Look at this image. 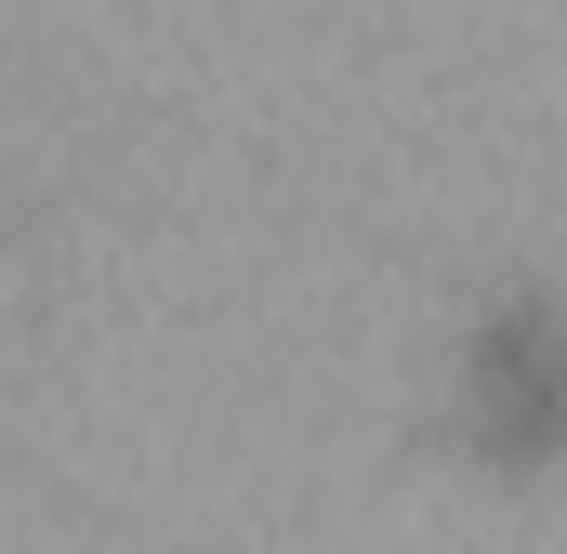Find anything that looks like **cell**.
Masks as SVG:
<instances>
[{"label": "cell", "instance_id": "6da1fadb", "mask_svg": "<svg viewBox=\"0 0 567 554\" xmlns=\"http://www.w3.org/2000/svg\"><path fill=\"white\" fill-rule=\"evenodd\" d=\"M462 383H475V410L502 422V435H542V422L567 410V343H555V317H502V330L462 357Z\"/></svg>", "mask_w": 567, "mask_h": 554}]
</instances>
